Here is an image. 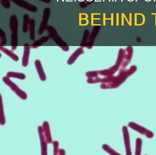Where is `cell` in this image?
<instances>
[{
    "mask_svg": "<svg viewBox=\"0 0 156 155\" xmlns=\"http://www.w3.org/2000/svg\"><path fill=\"white\" fill-rule=\"evenodd\" d=\"M10 28L12 32L11 35L12 45L13 50L16 49L18 44V28L19 27L18 19L15 15L10 16L9 22Z\"/></svg>",
    "mask_w": 156,
    "mask_h": 155,
    "instance_id": "6da1fadb",
    "label": "cell"
},
{
    "mask_svg": "<svg viewBox=\"0 0 156 155\" xmlns=\"http://www.w3.org/2000/svg\"><path fill=\"white\" fill-rule=\"evenodd\" d=\"M46 30L49 33V37L52 38L54 42L60 46L62 49L65 51H67L69 49V47L67 46V44L63 41L61 37L58 35L57 31L54 27L52 26H49L47 27Z\"/></svg>",
    "mask_w": 156,
    "mask_h": 155,
    "instance_id": "7a4b0ae2",
    "label": "cell"
},
{
    "mask_svg": "<svg viewBox=\"0 0 156 155\" xmlns=\"http://www.w3.org/2000/svg\"><path fill=\"white\" fill-rule=\"evenodd\" d=\"M51 14V10L49 7H46L44 10L42 20L41 22L40 27L38 31L39 34L41 35L44 31H45L47 29V23L50 17Z\"/></svg>",
    "mask_w": 156,
    "mask_h": 155,
    "instance_id": "3957f363",
    "label": "cell"
},
{
    "mask_svg": "<svg viewBox=\"0 0 156 155\" xmlns=\"http://www.w3.org/2000/svg\"><path fill=\"white\" fill-rule=\"evenodd\" d=\"M11 1L16 4L18 6L22 7L30 12H35L38 11L37 6L28 2L24 0H11Z\"/></svg>",
    "mask_w": 156,
    "mask_h": 155,
    "instance_id": "277c9868",
    "label": "cell"
},
{
    "mask_svg": "<svg viewBox=\"0 0 156 155\" xmlns=\"http://www.w3.org/2000/svg\"><path fill=\"white\" fill-rule=\"evenodd\" d=\"M29 31L30 33V37L32 41H34V26L35 21L34 19H30L29 21Z\"/></svg>",
    "mask_w": 156,
    "mask_h": 155,
    "instance_id": "5b68a950",
    "label": "cell"
},
{
    "mask_svg": "<svg viewBox=\"0 0 156 155\" xmlns=\"http://www.w3.org/2000/svg\"><path fill=\"white\" fill-rule=\"evenodd\" d=\"M48 39H49L48 36H42L41 38H40L39 40H36V41H35L33 43V44L32 45V46L34 47V48H36V47H38L40 46L41 45L44 43L48 41Z\"/></svg>",
    "mask_w": 156,
    "mask_h": 155,
    "instance_id": "8992f818",
    "label": "cell"
},
{
    "mask_svg": "<svg viewBox=\"0 0 156 155\" xmlns=\"http://www.w3.org/2000/svg\"><path fill=\"white\" fill-rule=\"evenodd\" d=\"M29 16L27 14L23 15V32L26 33L28 32L29 25Z\"/></svg>",
    "mask_w": 156,
    "mask_h": 155,
    "instance_id": "52a82bcc",
    "label": "cell"
},
{
    "mask_svg": "<svg viewBox=\"0 0 156 155\" xmlns=\"http://www.w3.org/2000/svg\"><path fill=\"white\" fill-rule=\"evenodd\" d=\"M1 3L3 7L9 9L10 7L11 4L10 0H1Z\"/></svg>",
    "mask_w": 156,
    "mask_h": 155,
    "instance_id": "ba28073f",
    "label": "cell"
},
{
    "mask_svg": "<svg viewBox=\"0 0 156 155\" xmlns=\"http://www.w3.org/2000/svg\"><path fill=\"white\" fill-rule=\"evenodd\" d=\"M89 34V31L88 30H86L84 32V35L83 36V40H82V45H86L87 40V37Z\"/></svg>",
    "mask_w": 156,
    "mask_h": 155,
    "instance_id": "9c48e42d",
    "label": "cell"
},
{
    "mask_svg": "<svg viewBox=\"0 0 156 155\" xmlns=\"http://www.w3.org/2000/svg\"><path fill=\"white\" fill-rule=\"evenodd\" d=\"M1 44H5L7 42V39L6 38V35H5V33L2 31V29H1Z\"/></svg>",
    "mask_w": 156,
    "mask_h": 155,
    "instance_id": "30bf717a",
    "label": "cell"
},
{
    "mask_svg": "<svg viewBox=\"0 0 156 155\" xmlns=\"http://www.w3.org/2000/svg\"><path fill=\"white\" fill-rule=\"evenodd\" d=\"M39 1L43 2L46 3H49L51 2V0H39Z\"/></svg>",
    "mask_w": 156,
    "mask_h": 155,
    "instance_id": "8fae6325",
    "label": "cell"
}]
</instances>
